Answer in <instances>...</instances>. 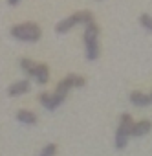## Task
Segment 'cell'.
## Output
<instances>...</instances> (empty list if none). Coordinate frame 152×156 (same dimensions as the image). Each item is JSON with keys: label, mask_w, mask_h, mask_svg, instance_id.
Listing matches in <instances>:
<instances>
[{"label": "cell", "mask_w": 152, "mask_h": 156, "mask_svg": "<svg viewBox=\"0 0 152 156\" xmlns=\"http://www.w3.org/2000/svg\"><path fill=\"white\" fill-rule=\"evenodd\" d=\"M11 37L17 39V41H22V42H37L40 37H42V30L39 24L35 22H22V24H17L9 30Z\"/></svg>", "instance_id": "cell-1"}, {"label": "cell", "mask_w": 152, "mask_h": 156, "mask_svg": "<svg viewBox=\"0 0 152 156\" xmlns=\"http://www.w3.org/2000/svg\"><path fill=\"white\" fill-rule=\"evenodd\" d=\"M132 125H134V119H132V116H130V114H126V112H125V114H121V116H119V125H117L116 140H114V143H116V149H117V151H123V149L126 147L128 140L132 138V136H130Z\"/></svg>", "instance_id": "cell-2"}, {"label": "cell", "mask_w": 152, "mask_h": 156, "mask_svg": "<svg viewBox=\"0 0 152 156\" xmlns=\"http://www.w3.org/2000/svg\"><path fill=\"white\" fill-rule=\"evenodd\" d=\"M94 20V15L90 13V11H77V13H73V15H70V17H66V19H62L57 26H55V31L60 35V33H68L73 26H77V24H88V22H92Z\"/></svg>", "instance_id": "cell-3"}, {"label": "cell", "mask_w": 152, "mask_h": 156, "mask_svg": "<svg viewBox=\"0 0 152 156\" xmlns=\"http://www.w3.org/2000/svg\"><path fill=\"white\" fill-rule=\"evenodd\" d=\"M85 85H86V79H85L83 75H79V73H68L62 81H59V85L55 88V94L60 96L62 99H66V96H68V92L71 88H83Z\"/></svg>", "instance_id": "cell-4"}, {"label": "cell", "mask_w": 152, "mask_h": 156, "mask_svg": "<svg viewBox=\"0 0 152 156\" xmlns=\"http://www.w3.org/2000/svg\"><path fill=\"white\" fill-rule=\"evenodd\" d=\"M39 101H40V105L46 108V110H57L60 105H62V98L60 96H57L55 92L53 94H46V92H42L40 96H39Z\"/></svg>", "instance_id": "cell-5"}, {"label": "cell", "mask_w": 152, "mask_h": 156, "mask_svg": "<svg viewBox=\"0 0 152 156\" xmlns=\"http://www.w3.org/2000/svg\"><path fill=\"white\" fill-rule=\"evenodd\" d=\"M28 92H29V81L28 79H19L13 85H9V88H8V96H11V98L24 96Z\"/></svg>", "instance_id": "cell-6"}, {"label": "cell", "mask_w": 152, "mask_h": 156, "mask_svg": "<svg viewBox=\"0 0 152 156\" xmlns=\"http://www.w3.org/2000/svg\"><path fill=\"white\" fill-rule=\"evenodd\" d=\"M150 130H152V121H148V119H139V121H136V123L132 125L130 136H134V138H143V136H147Z\"/></svg>", "instance_id": "cell-7"}, {"label": "cell", "mask_w": 152, "mask_h": 156, "mask_svg": "<svg viewBox=\"0 0 152 156\" xmlns=\"http://www.w3.org/2000/svg\"><path fill=\"white\" fill-rule=\"evenodd\" d=\"M33 81L37 83V85H46L48 81H50V68L46 66V64H37L35 66V72H33Z\"/></svg>", "instance_id": "cell-8"}, {"label": "cell", "mask_w": 152, "mask_h": 156, "mask_svg": "<svg viewBox=\"0 0 152 156\" xmlns=\"http://www.w3.org/2000/svg\"><path fill=\"white\" fill-rule=\"evenodd\" d=\"M99 33H101V30H99V26H97L94 20L88 22V24H85V35H83L85 44H86V42H95V41H99Z\"/></svg>", "instance_id": "cell-9"}, {"label": "cell", "mask_w": 152, "mask_h": 156, "mask_svg": "<svg viewBox=\"0 0 152 156\" xmlns=\"http://www.w3.org/2000/svg\"><path fill=\"white\" fill-rule=\"evenodd\" d=\"M128 99H130V103H132V105H136V107H148V105L152 103V98H150L148 94H143V92H139V90H134V92H130Z\"/></svg>", "instance_id": "cell-10"}, {"label": "cell", "mask_w": 152, "mask_h": 156, "mask_svg": "<svg viewBox=\"0 0 152 156\" xmlns=\"http://www.w3.org/2000/svg\"><path fill=\"white\" fill-rule=\"evenodd\" d=\"M17 121L22 123V125H35L37 123V114L31 112V110L20 108V110H17Z\"/></svg>", "instance_id": "cell-11"}, {"label": "cell", "mask_w": 152, "mask_h": 156, "mask_svg": "<svg viewBox=\"0 0 152 156\" xmlns=\"http://www.w3.org/2000/svg\"><path fill=\"white\" fill-rule=\"evenodd\" d=\"M85 55H86V61H97L99 55H101L99 41H95V42H86V44H85Z\"/></svg>", "instance_id": "cell-12"}, {"label": "cell", "mask_w": 152, "mask_h": 156, "mask_svg": "<svg viewBox=\"0 0 152 156\" xmlns=\"http://www.w3.org/2000/svg\"><path fill=\"white\" fill-rule=\"evenodd\" d=\"M19 64H20V70H22L24 73H28L29 77L33 75L35 66H37V62H33L31 59H26V57H24V59H20V61H19Z\"/></svg>", "instance_id": "cell-13"}, {"label": "cell", "mask_w": 152, "mask_h": 156, "mask_svg": "<svg viewBox=\"0 0 152 156\" xmlns=\"http://www.w3.org/2000/svg\"><path fill=\"white\" fill-rule=\"evenodd\" d=\"M139 24H141L143 30H147V31L152 33V17H150L148 13H141V15H139Z\"/></svg>", "instance_id": "cell-14"}, {"label": "cell", "mask_w": 152, "mask_h": 156, "mask_svg": "<svg viewBox=\"0 0 152 156\" xmlns=\"http://www.w3.org/2000/svg\"><path fill=\"white\" fill-rule=\"evenodd\" d=\"M55 154H57V145L55 143H46L39 152V156H55Z\"/></svg>", "instance_id": "cell-15"}, {"label": "cell", "mask_w": 152, "mask_h": 156, "mask_svg": "<svg viewBox=\"0 0 152 156\" xmlns=\"http://www.w3.org/2000/svg\"><path fill=\"white\" fill-rule=\"evenodd\" d=\"M19 2H20V0H8V4H9V6H17Z\"/></svg>", "instance_id": "cell-16"}, {"label": "cell", "mask_w": 152, "mask_h": 156, "mask_svg": "<svg viewBox=\"0 0 152 156\" xmlns=\"http://www.w3.org/2000/svg\"><path fill=\"white\" fill-rule=\"evenodd\" d=\"M150 98H152V94H150Z\"/></svg>", "instance_id": "cell-17"}]
</instances>
